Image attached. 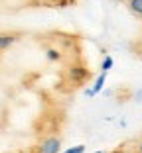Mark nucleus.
Masks as SVG:
<instances>
[{
    "label": "nucleus",
    "mask_w": 142,
    "mask_h": 153,
    "mask_svg": "<svg viewBox=\"0 0 142 153\" xmlns=\"http://www.w3.org/2000/svg\"><path fill=\"white\" fill-rule=\"evenodd\" d=\"M105 81H107V73H101V75L95 79V85H93L91 88L85 90V94H87V96H95V94H99V92L103 90V86H105Z\"/></svg>",
    "instance_id": "obj_2"
},
{
    "label": "nucleus",
    "mask_w": 142,
    "mask_h": 153,
    "mask_svg": "<svg viewBox=\"0 0 142 153\" xmlns=\"http://www.w3.org/2000/svg\"><path fill=\"white\" fill-rule=\"evenodd\" d=\"M138 149H140V153H142V141H140V145H138Z\"/></svg>",
    "instance_id": "obj_10"
},
{
    "label": "nucleus",
    "mask_w": 142,
    "mask_h": 153,
    "mask_svg": "<svg viewBox=\"0 0 142 153\" xmlns=\"http://www.w3.org/2000/svg\"><path fill=\"white\" fill-rule=\"evenodd\" d=\"M113 65H115L113 57H110V55H105V59H103V63H101V73H109L110 69H113Z\"/></svg>",
    "instance_id": "obj_6"
},
{
    "label": "nucleus",
    "mask_w": 142,
    "mask_h": 153,
    "mask_svg": "<svg viewBox=\"0 0 142 153\" xmlns=\"http://www.w3.org/2000/svg\"><path fill=\"white\" fill-rule=\"evenodd\" d=\"M128 8H130V12L142 16V0H128Z\"/></svg>",
    "instance_id": "obj_5"
},
{
    "label": "nucleus",
    "mask_w": 142,
    "mask_h": 153,
    "mask_svg": "<svg viewBox=\"0 0 142 153\" xmlns=\"http://www.w3.org/2000/svg\"><path fill=\"white\" fill-rule=\"evenodd\" d=\"M136 100H140V102H142V88L136 92Z\"/></svg>",
    "instance_id": "obj_9"
},
{
    "label": "nucleus",
    "mask_w": 142,
    "mask_h": 153,
    "mask_svg": "<svg viewBox=\"0 0 142 153\" xmlns=\"http://www.w3.org/2000/svg\"><path fill=\"white\" fill-rule=\"evenodd\" d=\"M67 75H69V79H71L73 82H81L83 79L87 76V69L75 65V67H69V69H67Z\"/></svg>",
    "instance_id": "obj_3"
},
{
    "label": "nucleus",
    "mask_w": 142,
    "mask_h": 153,
    "mask_svg": "<svg viewBox=\"0 0 142 153\" xmlns=\"http://www.w3.org/2000/svg\"><path fill=\"white\" fill-rule=\"evenodd\" d=\"M36 153H61V140L59 137H46L36 147Z\"/></svg>",
    "instance_id": "obj_1"
},
{
    "label": "nucleus",
    "mask_w": 142,
    "mask_h": 153,
    "mask_svg": "<svg viewBox=\"0 0 142 153\" xmlns=\"http://www.w3.org/2000/svg\"><path fill=\"white\" fill-rule=\"evenodd\" d=\"M14 41H16V36H12V33H0V51L8 49L10 45H14Z\"/></svg>",
    "instance_id": "obj_4"
},
{
    "label": "nucleus",
    "mask_w": 142,
    "mask_h": 153,
    "mask_svg": "<svg viewBox=\"0 0 142 153\" xmlns=\"http://www.w3.org/2000/svg\"><path fill=\"white\" fill-rule=\"evenodd\" d=\"M46 57L50 59V61H59V59H61V53H59V49H53V47H51V49L46 51Z\"/></svg>",
    "instance_id": "obj_7"
},
{
    "label": "nucleus",
    "mask_w": 142,
    "mask_h": 153,
    "mask_svg": "<svg viewBox=\"0 0 142 153\" xmlns=\"http://www.w3.org/2000/svg\"><path fill=\"white\" fill-rule=\"evenodd\" d=\"M63 153H85V145H75V147L65 149Z\"/></svg>",
    "instance_id": "obj_8"
}]
</instances>
